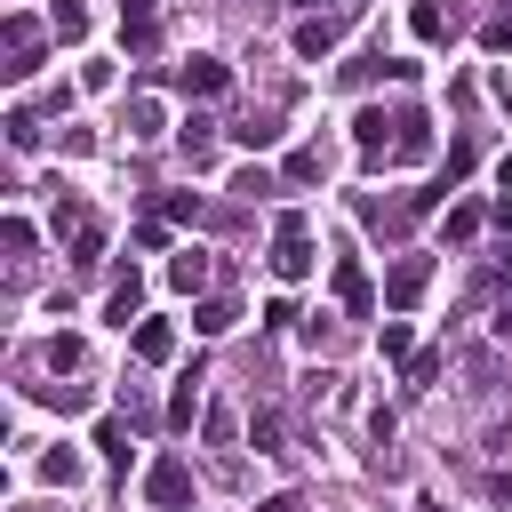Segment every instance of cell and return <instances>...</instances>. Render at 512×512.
<instances>
[{"instance_id": "ba28073f", "label": "cell", "mask_w": 512, "mask_h": 512, "mask_svg": "<svg viewBox=\"0 0 512 512\" xmlns=\"http://www.w3.org/2000/svg\"><path fill=\"white\" fill-rule=\"evenodd\" d=\"M392 152H400V160H424V152H432V120H424L416 104L392 112Z\"/></svg>"}, {"instance_id": "f35d334b", "label": "cell", "mask_w": 512, "mask_h": 512, "mask_svg": "<svg viewBox=\"0 0 512 512\" xmlns=\"http://www.w3.org/2000/svg\"><path fill=\"white\" fill-rule=\"evenodd\" d=\"M176 512H184V504H176Z\"/></svg>"}, {"instance_id": "484cf974", "label": "cell", "mask_w": 512, "mask_h": 512, "mask_svg": "<svg viewBox=\"0 0 512 512\" xmlns=\"http://www.w3.org/2000/svg\"><path fill=\"white\" fill-rule=\"evenodd\" d=\"M376 352L408 368V360H416V352H408V320H384V328H376Z\"/></svg>"}, {"instance_id": "3957f363", "label": "cell", "mask_w": 512, "mask_h": 512, "mask_svg": "<svg viewBox=\"0 0 512 512\" xmlns=\"http://www.w3.org/2000/svg\"><path fill=\"white\" fill-rule=\"evenodd\" d=\"M352 216H360L368 232H384V240H400V232L416 224V200H376V192H360V200H352Z\"/></svg>"}, {"instance_id": "5b68a950", "label": "cell", "mask_w": 512, "mask_h": 512, "mask_svg": "<svg viewBox=\"0 0 512 512\" xmlns=\"http://www.w3.org/2000/svg\"><path fill=\"white\" fill-rule=\"evenodd\" d=\"M144 496H152V504H168V512H176V504H184V496H192V464H184V456H160V464H152V472H144Z\"/></svg>"}, {"instance_id": "f1b7e54d", "label": "cell", "mask_w": 512, "mask_h": 512, "mask_svg": "<svg viewBox=\"0 0 512 512\" xmlns=\"http://www.w3.org/2000/svg\"><path fill=\"white\" fill-rule=\"evenodd\" d=\"M232 192H240V200H264V192H280V176H272V168H240Z\"/></svg>"}, {"instance_id": "8992f818", "label": "cell", "mask_w": 512, "mask_h": 512, "mask_svg": "<svg viewBox=\"0 0 512 512\" xmlns=\"http://www.w3.org/2000/svg\"><path fill=\"white\" fill-rule=\"evenodd\" d=\"M336 296H344V312H352V320H368V312H376V288H368L360 256H336Z\"/></svg>"}, {"instance_id": "d6a6232c", "label": "cell", "mask_w": 512, "mask_h": 512, "mask_svg": "<svg viewBox=\"0 0 512 512\" xmlns=\"http://www.w3.org/2000/svg\"><path fill=\"white\" fill-rule=\"evenodd\" d=\"M32 392H40L48 408H88V392H80V384H32Z\"/></svg>"}, {"instance_id": "74e56055", "label": "cell", "mask_w": 512, "mask_h": 512, "mask_svg": "<svg viewBox=\"0 0 512 512\" xmlns=\"http://www.w3.org/2000/svg\"><path fill=\"white\" fill-rule=\"evenodd\" d=\"M424 512H440V504H424Z\"/></svg>"}, {"instance_id": "277c9868", "label": "cell", "mask_w": 512, "mask_h": 512, "mask_svg": "<svg viewBox=\"0 0 512 512\" xmlns=\"http://www.w3.org/2000/svg\"><path fill=\"white\" fill-rule=\"evenodd\" d=\"M424 280H432V256H416V248H408V256L384 272V304H392V312H408V304L424 296Z\"/></svg>"}, {"instance_id": "9c48e42d", "label": "cell", "mask_w": 512, "mask_h": 512, "mask_svg": "<svg viewBox=\"0 0 512 512\" xmlns=\"http://www.w3.org/2000/svg\"><path fill=\"white\" fill-rule=\"evenodd\" d=\"M120 32H128V48L144 56V48L160 40V0H120Z\"/></svg>"}, {"instance_id": "52a82bcc", "label": "cell", "mask_w": 512, "mask_h": 512, "mask_svg": "<svg viewBox=\"0 0 512 512\" xmlns=\"http://www.w3.org/2000/svg\"><path fill=\"white\" fill-rule=\"evenodd\" d=\"M168 80H176V88H184V96H224V80H232V72H224V64H216V56H192V64H176V72H168Z\"/></svg>"}, {"instance_id": "d590c367", "label": "cell", "mask_w": 512, "mask_h": 512, "mask_svg": "<svg viewBox=\"0 0 512 512\" xmlns=\"http://www.w3.org/2000/svg\"><path fill=\"white\" fill-rule=\"evenodd\" d=\"M496 336H512V288L496 296Z\"/></svg>"}, {"instance_id": "7a4b0ae2", "label": "cell", "mask_w": 512, "mask_h": 512, "mask_svg": "<svg viewBox=\"0 0 512 512\" xmlns=\"http://www.w3.org/2000/svg\"><path fill=\"white\" fill-rule=\"evenodd\" d=\"M0 40H8V64H0V72H8V80H32V72H40V24H32L24 8H8Z\"/></svg>"}, {"instance_id": "4fadbf2b", "label": "cell", "mask_w": 512, "mask_h": 512, "mask_svg": "<svg viewBox=\"0 0 512 512\" xmlns=\"http://www.w3.org/2000/svg\"><path fill=\"white\" fill-rule=\"evenodd\" d=\"M280 176H288V184H320V176H328V152H320V144H296V152L280 160Z\"/></svg>"}, {"instance_id": "cb8c5ba5", "label": "cell", "mask_w": 512, "mask_h": 512, "mask_svg": "<svg viewBox=\"0 0 512 512\" xmlns=\"http://www.w3.org/2000/svg\"><path fill=\"white\" fill-rule=\"evenodd\" d=\"M232 136H240V144H248V152H264V144H272V136H280V120H272V112H248V120H240V128H232Z\"/></svg>"}, {"instance_id": "e575fe53", "label": "cell", "mask_w": 512, "mask_h": 512, "mask_svg": "<svg viewBox=\"0 0 512 512\" xmlns=\"http://www.w3.org/2000/svg\"><path fill=\"white\" fill-rule=\"evenodd\" d=\"M304 400H312V408H328V400H336V376H328V368H312V376H304Z\"/></svg>"}, {"instance_id": "e0dca14e", "label": "cell", "mask_w": 512, "mask_h": 512, "mask_svg": "<svg viewBox=\"0 0 512 512\" xmlns=\"http://www.w3.org/2000/svg\"><path fill=\"white\" fill-rule=\"evenodd\" d=\"M136 304H144V280H136V264H128V272L112 280V304H104V312H112V320L128 328V320H136Z\"/></svg>"}, {"instance_id": "836d02e7", "label": "cell", "mask_w": 512, "mask_h": 512, "mask_svg": "<svg viewBox=\"0 0 512 512\" xmlns=\"http://www.w3.org/2000/svg\"><path fill=\"white\" fill-rule=\"evenodd\" d=\"M0 248H8V256H24V248H32V224H24V216H8V224H0Z\"/></svg>"}, {"instance_id": "f546056e", "label": "cell", "mask_w": 512, "mask_h": 512, "mask_svg": "<svg viewBox=\"0 0 512 512\" xmlns=\"http://www.w3.org/2000/svg\"><path fill=\"white\" fill-rule=\"evenodd\" d=\"M160 216H176V224H200L208 208H200V192H168V200H160Z\"/></svg>"}, {"instance_id": "d6986e66", "label": "cell", "mask_w": 512, "mask_h": 512, "mask_svg": "<svg viewBox=\"0 0 512 512\" xmlns=\"http://www.w3.org/2000/svg\"><path fill=\"white\" fill-rule=\"evenodd\" d=\"M232 320H240V312H232V296H208V304H192V328H200V336H224Z\"/></svg>"}, {"instance_id": "4316f807", "label": "cell", "mask_w": 512, "mask_h": 512, "mask_svg": "<svg viewBox=\"0 0 512 512\" xmlns=\"http://www.w3.org/2000/svg\"><path fill=\"white\" fill-rule=\"evenodd\" d=\"M96 448H104L112 464H128V424H120V416H104V424H96Z\"/></svg>"}, {"instance_id": "7c38bea8", "label": "cell", "mask_w": 512, "mask_h": 512, "mask_svg": "<svg viewBox=\"0 0 512 512\" xmlns=\"http://www.w3.org/2000/svg\"><path fill=\"white\" fill-rule=\"evenodd\" d=\"M168 352H176V328H168V320H136V360H144V368H160Z\"/></svg>"}, {"instance_id": "d4e9b609", "label": "cell", "mask_w": 512, "mask_h": 512, "mask_svg": "<svg viewBox=\"0 0 512 512\" xmlns=\"http://www.w3.org/2000/svg\"><path fill=\"white\" fill-rule=\"evenodd\" d=\"M96 256H104V224H96V216H88V224H80V232H72V264H80V272H88V264H96Z\"/></svg>"}, {"instance_id": "ac0fdd59", "label": "cell", "mask_w": 512, "mask_h": 512, "mask_svg": "<svg viewBox=\"0 0 512 512\" xmlns=\"http://www.w3.org/2000/svg\"><path fill=\"white\" fill-rule=\"evenodd\" d=\"M440 368H448V360H440V352H416V360H408V368H400V384H408V400H424V392H432V384H440Z\"/></svg>"}, {"instance_id": "5bb4252c", "label": "cell", "mask_w": 512, "mask_h": 512, "mask_svg": "<svg viewBox=\"0 0 512 512\" xmlns=\"http://www.w3.org/2000/svg\"><path fill=\"white\" fill-rule=\"evenodd\" d=\"M168 280H176V288H208V280H216V256L184 248V256H168Z\"/></svg>"}, {"instance_id": "30bf717a", "label": "cell", "mask_w": 512, "mask_h": 512, "mask_svg": "<svg viewBox=\"0 0 512 512\" xmlns=\"http://www.w3.org/2000/svg\"><path fill=\"white\" fill-rule=\"evenodd\" d=\"M336 40H344V16H304L296 24V56H328Z\"/></svg>"}, {"instance_id": "6da1fadb", "label": "cell", "mask_w": 512, "mask_h": 512, "mask_svg": "<svg viewBox=\"0 0 512 512\" xmlns=\"http://www.w3.org/2000/svg\"><path fill=\"white\" fill-rule=\"evenodd\" d=\"M264 264H272L280 280H304V272L320 264V256H312V224H304V208H288V216L272 224V256H264Z\"/></svg>"}, {"instance_id": "1f68e13d", "label": "cell", "mask_w": 512, "mask_h": 512, "mask_svg": "<svg viewBox=\"0 0 512 512\" xmlns=\"http://www.w3.org/2000/svg\"><path fill=\"white\" fill-rule=\"evenodd\" d=\"M8 144L32 152V144H40V120H32V112H8Z\"/></svg>"}, {"instance_id": "7402d4cb", "label": "cell", "mask_w": 512, "mask_h": 512, "mask_svg": "<svg viewBox=\"0 0 512 512\" xmlns=\"http://www.w3.org/2000/svg\"><path fill=\"white\" fill-rule=\"evenodd\" d=\"M408 24H416V40H448V32H456V16H440V0H416Z\"/></svg>"}, {"instance_id": "2e32d148", "label": "cell", "mask_w": 512, "mask_h": 512, "mask_svg": "<svg viewBox=\"0 0 512 512\" xmlns=\"http://www.w3.org/2000/svg\"><path fill=\"white\" fill-rule=\"evenodd\" d=\"M176 144H184V160H192V168H200V160H208V152H216V120H200V112H192V120H184V128H176Z\"/></svg>"}, {"instance_id": "4dcf8cb0", "label": "cell", "mask_w": 512, "mask_h": 512, "mask_svg": "<svg viewBox=\"0 0 512 512\" xmlns=\"http://www.w3.org/2000/svg\"><path fill=\"white\" fill-rule=\"evenodd\" d=\"M128 128L152 136V128H160V104H152V96H128Z\"/></svg>"}, {"instance_id": "83f0119b", "label": "cell", "mask_w": 512, "mask_h": 512, "mask_svg": "<svg viewBox=\"0 0 512 512\" xmlns=\"http://www.w3.org/2000/svg\"><path fill=\"white\" fill-rule=\"evenodd\" d=\"M472 160H480V144H472V136H456V144H448V168H440V184H456Z\"/></svg>"}, {"instance_id": "8d00e7d4", "label": "cell", "mask_w": 512, "mask_h": 512, "mask_svg": "<svg viewBox=\"0 0 512 512\" xmlns=\"http://www.w3.org/2000/svg\"><path fill=\"white\" fill-rule=\"evenodd\" d=\"M256 512H304V504H296V496H264Z\"/></svg>"}, {"instance_id": "ffe728a7", "label": "cell", "mask_w": 512, "mask_h": 512, "mask_svg": "<svg viewBox=\"0 0 512 512\" xmlns=\"http://www.w3.org/2000/svg\"><path fill=\"white\" fill-rule=\"evenodd\" d=\"M480 224H488L480 200H456V208H448V240H480Z\"/></svg>"}, {"instance_id": "8fae6325", "label": "cell", "mask_w": 512, "mask_h": 512, "mask_svg": "<svg viewBox=\"0 0 512 512\" xmlns=\"http://www.w3.org/2000/svg\"><path fill=\"white\" fill-rule=\"evenodd\" d=\"M352 144H360V152H368V160H384V152H392V120H384V112H376V104H368V112H360V120H352Z\"/></svg>"}, {"instance_id": "44dd1931", "label": "cell", "mask_w": 512, "mask_h": 512, "mask_svg": "<svg viewBox=\"0 0 512 512\" xmlns=\"http://www.w3.org/2000/svg\"><path fill=\"white\" fill-rule=\"evenodd\" d=\"M48 24H56V40H88V8H80V0H56Z\"/></svg>"}, {"instance_id": "9a60e30c", "label": "cell", "mask_w": 512, "mask_h": 512, "mask_svg": "<svg viewBox=\"0 0 512 512\" xmlns=\"http://www.w3.org/2000/svg\"><path fill=\"white\" fill-rule=\"evenodd\" d=\"M248 440H256V456H288V448H280V440H288L280 408H256V416H248Z\"/></svg>"}, {"instance_id": "603a6c76", "label": "cell", "mask_w": 512, "mask_h": 512, "mask_svg": "<svg viewBox=\"0 0 512 512\" xmlns=\"http://www.w3.org/2000/svg\"><path fill=\"white\" fill-rule=\"evenodd\" d=\"M480 48H496V56L512 48V0H496V8H488V24H480Z\"/></svg>"}]
</instances>
